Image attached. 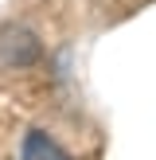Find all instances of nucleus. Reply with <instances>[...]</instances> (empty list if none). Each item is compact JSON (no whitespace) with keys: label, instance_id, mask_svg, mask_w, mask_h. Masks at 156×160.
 <instances>
[{"label":"nucleus","instance_id":"nucleus-1","mask_svg":"<svg viewBox=\"0 0 156 160\" xmlns=\"http://www.w3.org/2000/svg\"><path fill=\"white\" fill-rule=\"evenodd\" d=\"M39 35L23 23H4L0 28V67L8 70H20V67H31L39 59Z\"/></svg>","mask_w":156,"mask_h":160},{"label":"nucleus","instance_id":"nucleus-2","mask_svg":"<svg viewBox=\"0 0 156 160\" xmlns=\"http://www.w3.org/2000/svg\"><path fill=\"white\" fill-rule=\"evenodd\" d=\"M20 160H70V156H66V148L55 145L47 133L31 129L27 137H23V145H20Z\"/></svg>","mask_w":156,"mask_h":160}]
</instances>
